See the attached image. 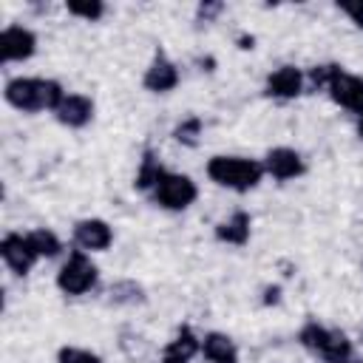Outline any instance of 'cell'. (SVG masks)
Instances as JSON below:
<instances>
[{"label": "cell", "instance_id": "obj_1", "mask_svg": "<svg viewBox=\"0 0 363 363\" xmlns=\"http://www.w3.org/2000/svg\"><path fill=\"white\" fill-rule=\"evenodd\" d=\"M62 96H65L62 85L45 77H14L3 88V99L23 113H40V111L54 113Z\"/></svg>", "mask_w": 363, "mask_h": 363}, {"label": "cell", "instance_id": "obj_2", "mask_svg": "<svg viewBox=\"0 0 363 363\" xmlns=\"http://www.w3.org/2000/svg\"><path fill=\"white\" fill-rule=\"evenodd\" d=\"M264 162L247 159V156H210L207 159V179L218 187H227L233 193H250L264 179Z\"/></svg>", "mask_w": 363, "mask_h": 363}, {"label": "cell", "instance_id": "obj_3", "mask_svg": "<svg viewBox=\"0 0 363 363\" xmlns=\"http://www.w3.org/2000/svg\"><path fill=\"white\" fill-rule=\"evenodd\" d=\"M298 340L303 349L323 357L326 363H349L352 360V340L340 329L320 326L318 320H306L298 332Z\"/></svg>", "mask_w": 363, "mask_h": 363}, {"label": "cell", "instance_id": "obj_4", "mask_svg": "<svg viewBox=\"0 0 363 363\" xmlns=\"http://www.w3.org/2000/svg\"><path fill=\"white\" fill-rule=\"evenodd\" d=\"M96 284H99V269L85 250H74L57 272V289L71 298L91 292Z\"/></svg>", "mask_w": 363, "mask_h": 363}, {"label": "cell", "instance_id": "obj_5", "mask_svg": "<svg viewBox=\"0 0 363 363\" xmlns=\"http://www.w3.org/2000/svg\"><path fill=\"white\" fill-rule=\"evenodd\" d=\"M150 196L162 210L182 213L199 199V187H196V182L190 176L176 173V170H164L162 179L156 182V187L150 190Z\"/></svg>", "mask_w": 363, "mask_h": 363}, {"label": "cell", "instance_id": "obj_6", "mask_svg": "<svg viewBox=\"0 0 363 363\" xmlns=\"http://www.w3.org/2000/svg\"><path fill=\"white\" fill-rule=\"evenodd\" d=\"M0 255L14 275H28L34 269V264L40 261V255L34 252V247L28 241V233H6L0 238Z\"/></svg>", "mask_w": 363, "mask_h": 363}, {"label": "cell", "instance_id": "obj_7", "mask_svg": "<svg viewBox=\"0 0 363 363\" xmlns=\"http://www.w3.org/2000/svg\"><path fill=\"white\" fill-rule=\"evenodd\" d=\"M326 94L335 105L352 111L354 116H363V77H354L349 71H337L332 82L326 85Z\"/></svg>", "mask_w": 363, "mask_h": 363}, {"label": "cell", "instance_id": "obj_8", "mask_svg": "<svg viewBox=\"0 0 363 363\" xmlns=\"http://www.w3.org/2000/svg\"><path fill=\"white\" fill-rule=\"evenodd\" d=\"M37 51V34L26 26H6L0 31V60L3 62H23L31 60Z\"/></svg>", "mask_w": 363, "mask_h": 363}, {"label": "cell", "instance_id": "obj_9", "mask_svg": "<svg viewBox=\"0 0 363 363\" xmlns=\"http://www.w3.org/2000/svg\"><path fill=\"white\" fill-rule=\"evenodd\" d=\"M261 162H264V173L278 182H292L306 173V162L295 147H284V145L272 147V150H267V156Z\"/></svg>", "mask_w": 363, "mask_h": 363}, {"label": "cell", "instance_id": "obj_10", "mask_svg": "<svg viewBox=\"0 0 363 363\" xmlns=\"http://www.w3.org/2000/svg\"><path fill=\"white\" fill-rule=\"evenodd\" d=\"M71 235H74V244L85 252H105L113 244V227L105 218H79Z\"/></svg>", "mask_w": 363, "mask_h": 363}, {"label": "cell", "instance_id": "obj_11", "mask_svg": "<svg viewBox=\"0 0 363 363\" xmlns=\"http://www.w3.org/2000/svg\"><path fill=\"white\" fill-rule=\"evenodd\" d=\"M303 88H306V77L295 65H278L272 74H267V82H264L267 96L281 99V102H289V99L301 96Z\"/></svg>", "mask_w": 363, "mask_h": 363}, {"label": "cell", "instance_id": "obj_12", "mask_svg": "<svg viewBox=\"0 0 363 363\" xmlns=\"http://www.w3.org/2000/svg\"><path fill=\"white\" fill-rule=\"evenodd\" d=\"M142 85H145V91H150V94H167V91H173V88L179 85V68H176V62H173L162 48L153 54L150 65L145 68Z\"/></svg>", "mask_w": 363, "mask_h": 363}, {"label": "cell", "instance_id": "obj_13", "mask_svg": "<svg viewBox=\"0 0 363 363\" xmlns=\"http://www.w3.org/2000/svg\"><path fill=\"white\" fill-rule=\"evenodd\" d=\"M94 99L85 96V94H65L62 102L57 105L54 111V119L62 125V128H71V130H79L85 125H91L94 119Z\"/></svg>", "mask_w": 363, "mask_h": 363}, {"label": "cell", "instance_id": "obj_14", "mask_svg": "<svg viewBox=\"0 0 363 363\" xmlns=\"http://www.w3.org/2000/svg\"><path fill=\"white\" fill-rule=\"evenodd\" d=\"M201 352V337L193 332V326H182L162 349L159 363H190Z\"/></svg>", "mask_w": 363, "mask_h": 363}, {"label": "cell", "instance_id": "obj_15", "mask_svg": "<svg viewBox=\"0 0 363 363\" xmlns=\"http://www.w3.org/2000/svg\"><path fill=\"white\" fill-rule=\"evenodd\" d=\"M250 233H252V218L247 210H235L216 224V238L230 247H244L250 241Z\"/></svg>", "mask_w": 363, "mask_h": 363}, {"label": "cell", "instance_id": "obj_16", "mask_svg": "<svg viewBox=\"0 0 363 363\" xmlns=\"http://www.w3.org/2000/svg\"><path fill=\"white\" fill-rule=\"evenodd\" d=\"M201 354L210 363H238V346L224 332H207L201 337Z\"/></svg>", "mask_w": 363, "mask_h": 363}, {"label": "cell", "instance_id": "obj_17", "mask_svg": "<svg viewBox=\"0 0 363 363\" xmlns=\"http://www.w3.org/2000/svg\"><path fill=\"white\" fill-rule=\"evenodd\" d=\"M162 173H164V167H162V162L156 159V153H153V150H145V153H142V162H139V170H136V176H133V187L142 190V193H150V190L156 187V182L162 179Z\"/></svg>", "mask_w": 363, "mask_h": 363}, {"label": "cell", "instance_id": "obj_18", "mask_svg": "<svg viewBox=\"0 0 363 363\" xmlns=\"http://www.w3.org/2000/svg\"><path fill=\"white\" fill-rule=\"evenodd\" d=\"M28 241H31V247H34V252H37L40 258H57V255L62 252L60 235H57L54 230H48V227L31 230V233H28Z\"/></svg>", "mask_w": 363, "mask_h": 363}, {"label": "cell", "instance_id": "obj_19", "mask_svg": "<svg viewBox=\"0 0 363 363\" xmlns=\"http://www.w3.org/2000/svg\"><path fill=\"white\" fill-rule=\"evenodd\" d=\"M201 119L199 116H187V119H182L176 128H173V139L179 142V145H187V147H196L199 145V136H201Z\"/></svg>", "mask_w": 363, "mask_h": 363}, {"label": "cell", "instance_id": "obj_20", "mask_svg": "<svg viewBox=\"0 0 363 363\" xmlns=\"http://www.w3.org/2000/svg\"><path fill=\"white\" fill-rule=\"evenodd\" d=\"M111 301H113V303H128V306H133V303H142V301H145V289H142L139 284H133V281H119V284L111 286Z\"/></svg>", "mask_w": 363, "mask_h": 363}, {"label": "cell", "instance_id": "obj_21", "mask_svg": "<svg viewBox=\"0 0 363 363\" xmlns=\"http://www.w3.org/2000/svg\"><path fill=\"white\" fill-rule=\"evenodd\" d=\"M65 9H68V14L82 17L88 23H96L105 14V3H99V0H71V3H65Z\"/></svg>", "mask_w": 363, "mask_h": 363}, {"label": "cell", "instance_id": "obj_22", "mask_svg": "<svg viewBox=\"0 0 363 363\" xmlns=\"http://www.w3.org/2000/svg\"><path fill=\"white\" fill-rule=\"evenodd\" d=\"M57 363H102V357L82 346H62L57 352Z\"/></svg>", "mask_w": 363, "mask_h": 363}, {"label": "cell", "instance_id": "obj_23", "mask_svg": "<svg viewBox=\"0 0 363 363\" xmlns=\"http://www.w3.org/2000/svg\"><path fill=\"white\" fill-rule=\"evenodd\" d=\"M337 9H340L357 28H363V0H343V3H337Z\"/></svg>", "mask_w": 363, "mask_h": 363}, {"label": "cell", "instance_id": "obj_24", "mask_svg": "<svg viewBox=\"0 0 363 363\" xmlns=\"http://www.w3.org/2000/svg\"><path fill=\"white\" fill-rule=\"evenodd\" d=\"M221 9H224L221 3H201V6H199V17H201L204 23H210V20H213V17H216Z\"/></svg>", "mask_w": 363, "mask_h": 363}, {"label": "cell", "instance_id": "obj_25", "mask_svg": "<svg viewBox=\"0 0 363 363\" xmlns=\"http://www.w3.org/2000/svg\"><path fill=\"white\" fill-rule=\"evenodd\" d=\"M281 301V286H267L264 289V303H278Z\"/></svg>", "mask_w": 363, "mask_h": 363}, {"label": "cell", "instance_id": "obj_26", "mask_svg": "<svg viewBox=\"0 0 363 363\" xmlns=\"http://www.w3.org/2000/svg\"><path fill=\"white\" fill-rule=\"evenodd\" d=\"M354 128H357V136H360V142H363V116H357V122H354Z\"/></svg>", "mask_w": 363, "mask_h": 363}, {"label": "cell", "instance_id": "obj_27", "mask_svg": "<svg viewBox=\"0 0 363 363\" xmlns=\"http://www.w3.org/2000/svg\"><path fill=\"white\" fill-rule=\"evenodd\" d=\"M238 43H241V48H252V37H241Z\"/></svg>", "mask_w": 363, "mask_h": 363}, {"label": "cell", "instance_id": "obj_28", "mask_svg": "<svg viewBox=\"0 0 363 363\" xmlns=\"http://www.w3.org/2000/svg\"><path fill=\"white\" fill-rule=\"evenodd\" d=\"M349 363H363V360H349Z\"/></svg>", "mask_w": 363, "mask_h": 363}]
</instances>
